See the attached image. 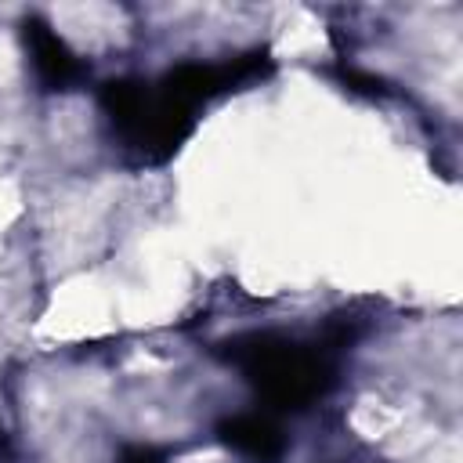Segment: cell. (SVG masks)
Returning <instances> with one entry per match:
<instances>
[{
    "mask_svg": "<svg viewBox=\"0 0 463 463\" xmlns=\"http://www.w3.org/2000/svg\"><path fill=\"white\" fill-rule=\"evenodd\" d=\"M232 362L275 409H304L318 402L333 383V365L326 351L275 333H253L235 340Z\"/></svg>",
    "mask_w": 463,
    "mask_h": 463,
    "instance_id": "obj_1",
    "label": "cell"
},
{
    "mask_svg": "<svg viewBox=\"0 0 463 463\" xmlns=\"http://www.w3.org/2000/svg\"><path fill=\"white\" fill-rule=\"evenodd\" d=\"M221 441L250 463H279L286 452L282 427L264 412H235L217 427Z\"/></svg>",
    "mask_w": 463,
    "mask_h": 463,
    "instance_id": "obj_2",
    "label": "cell"
},
{
    "mask_svg": "<svg viewBox=\"0 0 463 463\" xmlns=\"http://www.w3.org/2000/svg\"><path fill=\"white\" fill-rule=\"evenodd\" d=\"M25 47H29V54H33L36 76H40L51 90H61V87H69V83L80 80V72H83L80 58L69 51V43H65L51 25H43V22H36V18L25 22Z\"/></svg>",
    "mask_w": 463,
    "mask_h": 463,
    "instance_id": "obj_3",
    "label": "cell"
},
{
    "mask_svg": "<svg viewBox=\"0 0 463 463\" xmlns=\"http://www.w3.org/2000/svg\"><path fill=\"white\" fill-rule=\"evenodd\" d=\"M119 463H166V456L156 452V449H148V445H137V449H127L119 456Z\"/></svg>",
    "mask_w": 463,
    "mask_h": 463,
    "instance_id": "obj_4",
    "label": "cell"
}]
</instances>
